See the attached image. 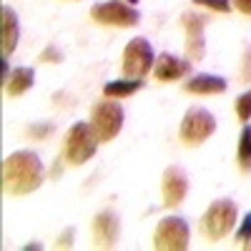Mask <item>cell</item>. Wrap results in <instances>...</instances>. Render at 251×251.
I'll return each instance as SVG.
<instances>
[{
    "mask_svg": "<svg viewBox=\"0 0 251 251\" xmlns=\"http://www.w3.org/2000/svg\"><path fill=\"white\" fill-rule=\"evenodd\" d=\"M141 88H143V80H138V78H131V80H111V83L103 86V96H106V98H128V96H133Z\"/></svg>",
    "mask_w": 251,
    "mask_h": 251,
    "instance_id": "cell-16",
    "label": "cell"
},
{
    "mask_svg": "<svg viewBox=\"0 0 251 251\" xmlns=\"http://www.w3.org/2000/svg\"><path fill=\"white\" fill-rule=\"evenodd\" d=\"M98 136L93 131V126L80 121L75 126H71V131L66 136V149H63V156H66V163L71 166H83L86 161H91L98 151Z\"/></svg>",
    "mask_w": 251,
    "mask_h": 251,
    "instance_id": "cell-2",
    "label": "cell"
},
{
    "mask_svg": "<svg viewBox=\"0 0 251 251\" xmlns=\"http://www.w3.org/2000/svg\"><path fill=\"white\" fill-rule=\"evenodd\" d=\"M206 23H208V15H201V13H183L181 15V25L186 30V58L191 63L201 60L206 53V43H203Z\"/></svg>",
    "mask_w": 251,
    "mask_h": 251,
    "instance_id": "cell-9",
    "label": "cell"
},
{
    "mask_svg": "<svg viewBox=\"0 0 251 251\" xmlns=\"http://www.w3.org/2000/svg\"><path fill=\"white\" fill-rule=\"evenodd\" d=\"M123 118H126V113L116 100H100L91 113V126H93L98 141L100 143L113 141L123 128Z\"/></svg>",
    "mask_w": 251,
    "mask_h": 251,
    "instance_id": "cell-5",
    "label": "cell"
},
{
    "mask_svg": "<svg viewBox=\"0 0 251 251\" xmlns=\"http://www.w3.org/2000/svg\"><path fill=\"white\" fill-rule=\"evenodd\" d=\"M53 128H55V126L48 121V123H38V126H30V128H28V136H33V138H46V136H50L53 133Z\"/></svg>",
    "mask_w": 251,
    "mask_h": 251,
    "instance_id": "cell-20",
    "label": "cell"
},
{
    "mask_svg": "<svg viewBox=\"0 0 251 251\" xmlns=\"http://www.w3.org/2000/svg\"><path fill=\"white\" fill-rule=\"evenodd\" d=\"M128 3H131V5H136V3H138V0H128Z\"/></svg>",
    "mask_w": 251,
    "mask_h": 251,
    "instance_id": "cell-27",
    "label": "cell"
},
{
    "mask_svg": "<svg viewBox=\"0 0 251 251\" xmlns=\"http://www.w3.org/2000/svg\"><path fill=\"white\" fill-rule=\"evenodd\" d=\"M188 224L181 216H169L161 219L156 231H153V246L158 251H183L188 249Z\"/></svg>",
    "mask_w": 251,
    "mask_h": 251,
    "instance_id": "cell-7",
    "label": "cell"
},
{
    "mask_svg": "<svg viewBox=\"0 0 251 251\" xmlns=\"http://www.w3.org/2000/svg\"><path fill=\"white\" fill-rule=\"evenodd\" d=\"M214 131H216V118L206 108H188L181 121L178 136L186 146H201L206 138L214 136Z\"/></svg>",
    "mask_w": 251,
    "mask_h": 251,
    "instance_id": "cell-4",
    "label": "cell"
},
{
    "mask_svg": "<svg viewBox=\"0 0 251 251\" xmlns=\"http://www.w3.org/2000/svg\"><path fill=\"white\" fill-rule=\"evenodd\" d=\"M0 46H3V55L8 58L18 48V15L10 5H3L0 10Z\"/></svg>",
    "mask_w": 251,
    "mask_h": 251,
    "instance_id": "cell-13",
    "label": "cell"
},
{
    "mask_svg": "<svg viewBox=\"0 0 251 251\" xmlns=\"http://www.w3.org/2000/svg\"><path fill=\"white\" fill-rule=\"evenodd\" d=\"M241 83H251V46L244 48V63H241Z\"/></svg>",
    "mask_w": 251,
    "mask_h": 251,
    "instance_id": "cell-21",
    "label": "cell"
},
{
    "mask_svg": "<svg viewBox=\"0 0 251 251\" xmlns=\"http://www.w3.org/2000/svg\"><path fill=\"white\" fill-rule=\"evenodd\" d=\"M153 48L146 38H133L128 46L123 48V73L128 78H143L153 68Z\"/></svg>",
    "mask_w": 251,
    "mask_h": 251,
    "instance_id": "cell-8",
    "label": "cell"
},
{
    "mask_svg": "<svg viewBox=\"0 0 251 251\" xmlns=\"http://www.w3.org/2000/svg\"><path fill=\"white\" fill-rule=\"evenodd\" d=\"M234 8L244 15H251V0H234Z\"/></svg>",
    "mask_w": 251,
    "mask_h": 251,
    "instance_id": "cell-24",
    "label": "cell"
},
{
    "mask_svg": "<svg viewBox=\"0 0 251 251\" xmlns=\"http://www.w3.org/2000/svg\"><path fill=\"white\" fill-rule=\"evenodd\" d=\"M191 73V60H183V58H176L171 53H161L153 63V75L156 80L161 83H169V80H178L183 75Z\"/></svg>",
    "mask_w": 251,
    "mask_h": 251,
    "instance_id": "cell-11",
    "label": "cell"
},
{
    "mask_svg": "<svg viewBox=\"0 0 251 251\" xmlns=\"http://www.w3.org/2000/svg\"><path fill=\"white\" fill-rule=\"evenodd\" d=\"M236 239H239L241 244H246V241L251 239V214H246V219L241 221L239 231H236Z\"/></svg>",
    "mask_w": 251,
    "mask_h": 251,
    "instance_id": "cell-22",
    "label": "cell"
},
{
    "mask_svg": "<svg viewBox=\"0 0 251 251\" xmlns=\"http://www.w3.org/2000/svg\"><path fill=\"white\" fill-rule=\"evenodd\" d=\"M46 174L33 151H15L3 161V191L8 196H28L40 188Z\"/></svg>",
    "mask_w": 251,
    "mask_h": 251,
    "instance_id": "cell-1",
    "label": "cell"
},
{
    "mask_svg": "<svg viewBox=\"0 0 251 251\" xmlns=\"http://www.w3.org/2000/svg\"><path fill=\"white\" fill-rule=\"evenodd\" d=\"M40 60H43V63H60L63 60V53L55 46H48L43 53H40Z\"/></svg>",
    "mask_w": 251,
    "mask_h": 251,
    "instance_id": "cell-23",
    "label": "cell"
},
{
    "mask_svg": "<svg viewBox=\"0 0 251 251\" xmlns=\"http://www.w3.org/2000/svg\"><path fill=\"white\" fill-rule=\"evenodd\" d=\"M33 78H35L33 68H15V71L8 75V80H5V93H8L10 98L23 96V93L33 86V83H35Z\"/></svg>",
    "mask_w": 251,
    "mask_h": 251,
    "instance_id": "cell-15",
    "label": "cell"
},
{
    "mask_svg": "<svg viewBox=\"0 0 251 251\" xmlns=\"http://www.w3.org/2000/svg\"><path fill=\"white\" fill-rule=\"evenodd\" d=\"M236 116L244 123L251 118V91H246L244 96H239V100H236Z\"/></svg>",
    "mask_w": 251,
    "mask_h": 251,
    "instance_id": "cell-18",
    "label": "cell"
},
{
    "mask_svg": "<svg viewBox=\"0 0 251 251\" xmlns=\"http://www.w3.org/2000/svg\"><path fill=\"white\" fill-rule=\"evenodd\" d=\"M234 226H236V203L231 199L214 201L206 208V214L201 219V231L211 241H219V239L228 236Z\"/></svg>",
    "mask_w": 251,
    "mask_h": 251,
    "instance_id": "cell-3",
    "label": "cell"
},
{
    "mask_svg": "<svg viewBox=\"0 0 251 251\" xmlns=\"http://www.w3.org/2000/svg\"><path fill=\"white\" fill-rule=\"evenodd\" d=\"M236 161H239V169L244 174H251V126L246 123L244 131L239 136V149H236Z\"/></svg>",
    "mask_w": 251,
    "mask_h": 251,
    "instance_id": "cell-17",
    "label": "cell"
},
{
    "mask_svg": "<svg viewBox=\"0 0 251 251\" xmlns=\"http://www.w3.org/2000/svg\"><path fill=\"white\" fill-rule=\"evenodd\" d=\"M118 239V216L113 211H100L93 221V241L98 249H113Z\"/></svg>",
    "mask_w": 251,
    "mask_h": 251,
    "instance_id": "cell-12",
    "label": "cell"
},
{
    "mask_svg": "<svg viewBox=\"0 0 251 251\" xmlns=\"http://www.w3.org/2000/svg\"><path fill=\"white\" fill-rule=\"evenodd\" d=\"M196 5H203L208 10H216V13H228L231 10V0H194Z\"/></svg>",
    "mask_w": 251,
    "mask_h": 251,
    "instance_id": "cell-19",
    "label": "cell"
},
{
    "mask_svg": "<svg viewBox=\"0 0 251 251\" xmlns=\"http://www.w3.org/2000/svg\"><path fill=\"white\" fill-rule=\"evenodd\" d=\"M71 244H73V228H68V231H66V234L60 236L58 246H60V249H66V246H71Z\"/></svg>",
    "mask_w": 251,
    "mask_h": 251,
    "instance_id": "cell-25",
    "label": "cell"
},
{
    "mask_svg": "<svg viewBox=\"0 0 251 251\" xmlns=\"http://www.w3.org/2000/svg\"><path fill=\"white\" fill-rule=\"evenodd\" d=\"M91 18L100 25H113V28H131L141 23V13L131 3H121V0H108V3L93 5Z\"/></svg>",
    "mask_w": 251,
    "mask_h": 251,
    "instance_id": "cell-6",
    "label": "cell"
},
{
    "mask_svg": "<svg viewBox=\"0 0 251 251\" xmlns=\"http://www.w3.org/2000/svg\"><path fill=\"white\" fill-rule=\"evenodd\" d=\"M163 203L166 206H181L188 194V176L181 166H169L163 171Z\"/></svg>",
    "mask_w": 251,
    "mask_h": 251,
    "instance_id": "cell-10",
    "label": "cell"
},
{
    "mask_svg": "<svg viewBox=\"0 0 251 251\" xmlns=\"http://www.w3.org/2000/svg\"><path fill=\"white\" fill-rule=\"evenodd\" d=\"M241 246H244V249H251V239H249L246 244H241Z\"/></svg>",
    "mask_w": 251,
    "mask_h": 251,
    "instance_id": "cell-26",
    "label": "cell"
},
{
    "mask_svg": "<svg viewBox=\"0 0 251 251\" xmlns=\"http://www.w3.org/2000/svg\"><path fill=\"white\" fill-rule=\"evenodd\" d=\"M183 88H186V93H196V96H219L226 91V80L221 75L201 73V75H194Z\"/></svg>",
    "mask_w": 251,
    "mask_h": 251,
    "instance_id": "cell-14",
    "label": "cell"
}]
</instances>
